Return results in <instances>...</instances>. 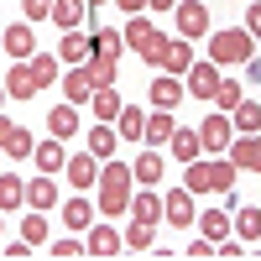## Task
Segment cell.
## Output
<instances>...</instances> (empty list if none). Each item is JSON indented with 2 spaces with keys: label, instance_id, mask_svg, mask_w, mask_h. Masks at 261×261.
<instances>
[{
  "label": "cell",
  "instance_id": "obj_14",
  "mask_svg": "<svg viewBox=\"0 0 261 261\" xmlns=\"http://www.w3.org/2000/svg\"><path fill=\"white\" fill-rule=\"evenodd\" d=\"M6 58H11V63H32V58H37L32 27H6Z\"/></svg>",
  "mask_w": 261,
  "mask_h": 261
},
{
  "label": "cell",
  "instance_id": "obj_30",
  "mask_svg": "<svg viewBox=\"0 0 261 261\" xmlns=\"http://www.w3.org/2000/svg\"><path fill=\"white\" fill-rule=\"evenodd\" d=\"M120 110H125V105H120V94H115V84H110V89H94V120L115 125V120H120Z\"/></svg>",
  "mask_w": 261,
  "mask_h": 261
},
{
  "label": "cell",
  "instance_id": "obj_33",
  "mask_svg": "<svg viewBox=\"0 0 261 261\" xmlns=\"http://www.w3.org/2000/svg\"><path fill=\"white\" fill-rule=\"evenodd\" d=\"M235 235H241V241H261V204H241V214H235Z\"/></svg>",
  "mask_w": 261,
  "mask_h": 261
},
{
  "label": "cell",
  "instance_id": "obj_22",
  "mask_svg": "<svg viewBox=\"0 0 261 261\" xmlns=\"http://www.w3.org/2000/svg\"><path fill=\"white\" fill-rule=\"evenodd\" d=\"M130 172H136V183H141V188H151V183H162L167 162H162V151H157V146H146L141 157H136V167H130Z\"/></svg>",
  "mask_w": 261,
  "mask_h": 261
},
{
  "label": "cell",
  "instance_id": "obj_36",
  "mask_svg": "<svg viewBox=\"0 0 261 261\" xmlns=\"http://www.w3.org/2000/svg\"><path fill=\"white\" fill-rule=\"evenodd\" d=\"M120 235H125V251H151V241H157V230H151V225H136V220H130Z\"/></svg>",
  "mask_w": 261,
  "mask_h": 261
},
{
  "label": "cell",
  "instance_id": "obj_43",
  "mask_svg": "<svg viewBox=\"0 0 261 261\" xmlns=\"http://www.w3.org/2000/svg\"><path fill=\"white\" fill-rule=\"evenodd\" d=\"M246 79H251V84H261V58H246Z\"/></svg>",
  "mask_w": 261,
  "mask_h": 261
},
{
  "label": "cell",
  "instance_id": "obj_20",
  "mask_svg": "<svg viewBox=\"0 0 261 261\" xmlns=\"http://www.w3.org/2000/svg\"><path fill=\"white\" fill-rule=\"evenodd\" d=\"M125 246V235L115 225H89V241H84V251H94V256H115Z\"/></svg>",
  "mask_w": 261,
  "mask_h": 261
},
{
  "label": "cell",
  "instance_id": "obj_19",
  "mask_svg": "<svg viewBox=\"0 0 261 261\" xmlns=\"http://www.w3.org/2000/svg\"><path fill=\"white\" fill-rule=\"evenodd\" d=\"M172 130H178L172 110H151V115H146V130H141V141H146V146H167Z\"/></svg>",
  "mask_w": 261,
  "mask_h": 261
},
{
  "label": "cell",
  "instance_id": "obj_16",
  "mask_svg": "<svg viewBox=\"0 0 261 261\" xmlns=\"http://www.w3.org/2000/svg\"><path fill=\"white\" fill-rule=\"evenodd\" d=\"M130 220H136V225H151V230H157V225H162V193L141 188L136 199H130Z\"/></svg>",
  "mask_w": 261,
  "mask_h": 261
},
{
  "label": "cell",
  "instance_id": "obj_39",
  "mask_svg": "<svg viewBox=\"0 0 261 261\" xmlns=\"http://www.w3.org/2000/svg\"><path fill=\"white\" fill-rule=\"evenodd\" d=\"M21 11H27V21H47L53 16V0H21Z\"/></svg>",
  "mask_w": 261,
  "mask_h": 261
},
{
  "label": "cell",
  "instance_id": "obj_5",
  "mask_svg": "<svg viewBox=\"0 0 261 261\" xmlns=\"http://www.w3.org/2000/svg\"><path fill=\"white\" fill-rule=\"evenodd\" d=\"M162 220H167L172 230L199 225V209H193V193H188V188H167V193H162Z\"/></svg>",
  "mask_w": 261,
  "mask_h": 261
},
{
  "label": "cell",
  "instance_id": "obj_18",
  "mask_svg": "<svg viewBox=\"0 0 261 261\" xmlns=\"http://www.w3.org/2000/svg\"><path fill=\"white\" fill-rule=\"evenodd\" d=\"M27 204L42 214V209H58V178H47V172H37V178L27 183Z\"/></svg>",
  "mask_w": 261,
  "mask_h": 261
},
{
  "label": "cell",
  "instance_id": "obj_35",
  "mask_svg": "<svg viewBox=\"0 0 261 261\" xmlns=\"http://www.w3.org/2000/svg\"><path fill=\"white\" fill-rule=\"evenodd\" d=\"M241 99H246V89H241V84L220 79V89H214V99H209V105H214V110H225V115H230V110H235V105H241Z\"/></svg>",
  "mask_w": 261,
  "mask_h": 261
},
{
  "label": "cell",
  "instance_id": "obj_46",
  "mask_svg": "<svg viewBox=\"0 0 261 261\" xmlns=\"http://www.w3.org/2000/svg\"><path fill=\"white\" fill-rule=\"evenodd\" d=\"M0 225H6V220H0Z\"/></svg>",
  "mask_w": 261,
  "mask_h": 261
},
{
  "label": "cell",
  "instance_id": "obj_7",
  "mask_svg": "<svg viewBox=\"0 0 261 261\" xmlns=\"http://www.w3.org/2000/svg\"><path fill=\"white\" fill-rule=\"evenodd\" d=\"M178 37L183 42H193V37H209V6L204 0H178Z\"/></svg>",
  "mask_w": 261,
  "mask_h": 261
},
{
  "label": "cell",
  "instance_id": "obj_23",
  "mask_svg": "<svg viewBox=\"0 0 261 261\" xmlns=\"http://www.w3.org/2000/svg\"><path fill=\"white\" fill-rule=\"evenodd\" d=\"M63 209V225H68L73 235H89V225H94V204L89 199H68V204H58Z\"/></svg>",
  "mask_w": 261,
  "mask_h": 261
},
{
  "label": "cell",
  "instance_id": "obj_40",
  "mask_svg": "<svg viewBox=\"0 0 261 261\" xmlns=\"http://www.w3.org/2000/svg\"><path fill=\"white\" fill-rule=\"evenodd\" d=\"M53 256H84V246L73 241V235H63V241H53Z\"/></svg>",
  "mask_w": 261,
  "mask_h": 261
},
{
  "label": "cell",
  "instance_id": "obj_4",
  "mask_svg": "<svg viewBox=\"0 0 261 261\" xmlns=\"http://www.w3.org/2000/svg\"><path fill=\"white\" fill-rule=\"evenodd\" d=\"M120 37H125V47L136 53V58H146V63H157V53H162V42H167V37H162L157 27H151L146 16H130L125 27H120Z\"/></svg>",
  "mask_w": 261,
  "mask_h": 261
},
{
  "label": "cell",
  "instance_id": "obj_9",
  "mask_svg": "<svg viewBox=\"0 0 261 261\" xmlns=\"http://www.w3.org/2000/svg\"><path fill=\"white\" fill-rule=\"evenodd\" d=\"M157 68H162V73H172V79H188V68H193V53H188V42L167 37V42H162V53H157Z\"/></svg>",
  "mask_w": 261,
  "mask_h": 261
},
{
  "label": "cell",
  "instance_id": "obj_13",
  "mask_svg": "<svg viewBox=\"0 0 261 261\" xmlns=\"http://www.w3.org/2000/svg\"><path fill=\"white\" fill-rule=\"evenodd\" d=\"M32 162H37V172H47V178H58V172L68 167V151H63V141H58V136H47V141H37Z\"/></svg>",
  "mask_w": 261,
  "mask_h": 261
},
{
  "label": "cell",
  "instance_id": "obj_28",
  "mask_svg": "<svg viewBox=\"0 0 261 261\" xmlns=\"http://www.w3.org/2000/svg\"><path fill=\"white\" fill-rule=\"evenodd\" d=\"M230 120H235V136H256V130H261V105L256 99H241L230 110Z\"/></svg>",
  "mask_w": 261,
  "mask_h": 261
},
{
  "label": "cell",
  "instance_id": "obj_38",
  "mask_svg": "<svg viewBox=\"0 0 261 261\" xmlns=\"http://www.w3.org/2000/svg\"><path fill=\"white\" fill-rule=\"evenodd\" d=\"M21 241L42 246V241H47V220H42V214H27V220H21Z\"/></svg>",
  "mask_w": 261,
  "mask_h": 261
},
{
  "label": "cell",
  "instance_id": "obj_10",
  "mask_svg": "<svg viewBox=\"0 0 261 261\" xmlns=\"http://www.w3.org/2000/svg\"><path fill=\"white\" fill-rule=\"evenodd\" d=\"M225 157L241 167V172H261V130H256V136H235Z\"/></svg>",
  "mask_w": 261,
  "mask_h": 261
},
{
  "label": "cell",
  "instance_id": "obj_41",
  "mask_svg": "<svg viewBox=\"0 0 261 261\" xmlns=\"http://www.w3.org/2000/svg\"><path fill=\"white\" fill-rule=\"evenodd\" d=\"M246 32H251V37H256V42H261V0H256V6H251V11H246Z\"/></svg>",
  "mask_w": 261,
  "mask_h": 261
},
{
  "label": "cell",
  "instance_id": "obj_21",
  "mask_svg": "<svg viewBox=\"0 0 261 261\" xmlns=\"http://www.w3.org/2000/svg\"><path fill=\"white\" fill-rule=\"evenodd\" d=\"M199 230H204V241L225 246V241H230V230H235V220H230L225 209H204V214H199Z\"/></svg>",
  "mask_w": 261,
  "mask_h": 261
},
{
  "label": "cell",
  "instance_id": "obj_44",
  "mask_svg": "<svg viewBox=\"0 0 261 261\" xmlns=\"http://www.w3.org/2000/svg\"><path fill=\"white\" fill-rule=\"evenodd\" d=\"M146 11H178V0H146Z\"/></svg>",
  "mask_w": 261,
  "mask_h": 261
},
{
  "label": "cell",
  "instance_id": "obj_1",
  "mask_svg": "<svg viewBox=\"0 0 261 261\" xmlns=\"http://www.w3.org/2000/svg\"><path fill=\"white\" fill-rule=\"evenodd\" d=\"M235 172H241V167H235L230 157H199V162L183 167V188L188 193H230Z\"/></svg>",
  "mask_w": 261,
  "mask_h": 261
},
{
  "label": "cell",
  "instance_id": "obj_25",
  "mask_svg": "<svg viewBox=\"0 0 261 261\" xmlns=\"http://www.w3.org/2000/svg\"><path fill=\"white\" fill-rule=\"evenodd\" d=\"M89 53H94V37L63 32V42H58V58H63V63H89Z\"/></svg>",
  "mask_w": 261,
  "mask_h": 261
},
{
  "label": "cell",
  "instance_id": "obj_6",
  "mask_svg": "<svg viewBox=\"0 0 261 261\" xmlns=\"http://www.w3.org/2000/svg\"><path fill=\"white\" fill-rule=\"evenodd\" d=\"M199 141H204V151H214V157H225L230 151V141H235V120L225 115V110H214L204 125H199Z\"/></svg>",
  "mask_w": 261,
  "mask_h": 261
},
{
  "label": "cell",
  "instance_id": "obj_2",
  "mask_svg": "<svg viewBox=\"0 0 261 261\" xmlns=\"http://www.w3.org/2000/svg\"><path fill=\"white\" fill-rule=\"evenodd\" d=\"M130 183H136V172L125 162H105L99 167V214L105 220H115V214H130Z\"/></svg>",
  "mask_w": 261,
  "mask_h": 261
},
{
  "label": "cell",
  "instance_id": "obj_24",
  "mask_svg": "<svg viewBox=\"0 0 261 261\" xmlns=\"http://www.w3.org/2000/svg\"><path fill=\"white\" fill-rule=\"evenodd\" d=\"M167 146H172V157H178L183 167H188V162H199V151H204L199 130H188V125H178V130H172V141H167Z\"/></svg>",
  "mask_w": 261,
  "mask_h": 261
},
{
  "label": "cell",
  "instance_id": "obj_42",
  "mask_svg": "<svg viewBox=\"0 0 261 261\" xmlns=\"http://www.w3.org/2000/svg\"><path fill=\"white\" fill-rule=\"evenodd\" d=\"M115 6H120L125 16H141V11H146V0H115Z\"/></svg>",
  "mask_w": 261,
  "mask_h": 261
},
{
  "label": "cell",
  "instance_id": "obj_12",
  "mask_svg": "<svg viewBox=\"0 0 261 261\" xmlns=\"http://www.w3.org/2000/svg\"><path fill=\"white\" fill-rule=\"evenodd\" d=\"M58 84H63V99H68V105H84V99H94V79H89V68H84V63H73V68L63 73Z\"/></svg>",
  "mask_w": 261,
  "mask_h": 261
},
{
  "label": "cell",
  "instance_id": "obj_34",
  "mask_svg": "<svg viewBox=\"0 0 261 261\" xmlns=\"http://www.w3.org/2000/svg\"><path fill=\"white\" fill-rule=\"evenodd\" d=\"M27 204V183L16 172H0V209H21Z\"/></svg>",
  "mask_w": 261,
  "mask_h": 261
},
{
  "label": "cell",
  "instance_id": "obj_29",
  "mask_svg": "<svg viewBox=\"0 0 261 261\" xmlns=\"http://www.w3.org/2000/svg\"><path fill=\"white\" fill-rule=\"evenodd\" d=\"M115 141H120V130H110L105 120H99V125H89V151H94L99 162H110V157H115Z\"/></svg>",
  "mask_w": 261,
  "mask_h": 261
},
{
  "label": "cell",
  "instance_id": "obj_8",
  "mask_svg": "<svg viewBox=\"0 0 261 261\" xmlns=\"http://www.w3.org/2000/svg\"><path fill=\"white\" fill-rule=\"evenodd\" d=\"M99 167H105V162L94 157L89 146H84L79 157H68V167H63V178H68L73 188H94V183H99Z\"/></svg>",
  "mask_w": 261,
  "mask_h": 261
},
{
  "label": "cell",
  "instance_id": "obj_31",
  "mask_svg": "<svg viewBox=\"0 0 261 261\" xmlns=\"http://www.w3.org/2000/svg\"><path fill=\"white\" fill-rule=\"evenodd\" d=\"M178 99H183V84L172 79V73H162L157 84H151V105H157V110H172Z\"/></svg>",
  "mask_w": 261,
  "mask_h": 261
},
{
  "label": "cell",
  "instance_id": "obj_3",
  "mask_svg": "<svg viewBox=\"0 0 261 261\" xmlns=\"http://www.w3.org/2000/svg\"><path fill=\"white\" fill-rule=\"evenodd\" d=\"M246 58H256V37L246 32V27H225V32H214V42H209V63H246Z\"/></svg>",
  "mask_w": 261,
  "mask_h": 261
},
{
  "label": "cell",
  "instance_id": "obj_11",
  "mask_svg": "<svg viewBox=\"0 0 261 261\" xmlns=\"http://www.w3.org/2000/svg\"><path fill=\"white\" fill-rule=\"evenodd\" d=\"M0 151H11V157H32L37 141H32V130H27V125H16V120L0 115Z\"/></svg>",
  "mask_w": 261,
  "mask_h": 261
},
{
  "label": "cell",
  "instance_id": "obj_17",
  "mask_svg": "<svg viewBox=\"0 0 261 261\" xmlns=\"http://www.w3.org/2000/svg\"><path fill=\"white\" fill-rule=\"evenodd\" d=\"M42 89L37 84V73H32V63H11V73H6V94L11 99H32Z\"/></svg>",
  "mask_w": 261,
  "mask_h": 261
},
{
  "label": "cell",
  "instance_id": "obj_32",
  "mask_svg": "<svg viewBox=\"0 0 261 261\" xmlns=\"http://www.w3.org/2000/svg\"><path fill=\"white\" fill-rule=\"evenodd\" d=\"M115 130H120V141H141V130H146V110L125 105V110H120V120H115Z\"/></svg>",
  "mask_w": 261,
  "mask_h": 261
},
{
  "label": "cell",
  "instance_id": "obj_27",
  "mask_svg": "<svg viewBox=\"0 0 261 261\" xmlns=\"http://www.w3.org/2000/svg\"><path fill=\"white\" fill-rule=\"evenodd\" d=\"M84 16H89V0H53V21L63 32H79Z\"/></svg>",
  "mask_w": 261,
  "mask_h": 261
},
{
  "label": "cell",
  "instance_id": "obj_37",
  "mask_svg": "<svg viewBox=\"0 0 261 261\" xmlns=\"http://www.w3.org/2000/svg\"><path fill=\"white\" fill-rule=\"evenodd\" d=\"M58 63H63V58H53V53H37V58H32V73H37V84H58V79H63V73H58Z\"/></svg>",
  "mask_w": 261,
  "mask_h": 261
},
{
  "label": "cell",
  "instance_id": "obj_45",
  "mask_svg": "<svg viewBox=\"0 0 261 261\" xmlns=\"http://www.w3.org/2000/svg\"><path fill=\"white\" fill-rule=\"evenodd\" d=\"M0 105H6V84H0Z\"/></svg>",
  "mask_w": 261,
  "mask_h": 261
},
{
  "label": "cell",
  "instance_id": "obj_15",
  "mask_svg": "<svg viewBox=\"0 0 261 261\" xmlns=\"http://www.w3.org/2000/svg\"><path fill=\"white\" fill-rule=\"evenodd\" d=\"M214 89H220V63H193L188 68V94L214 99Z\"/></svg>",
  "mask_w": 261,
  "mask_h": 261
},
{
  "label": "cell",
  "instance_id": "obj_26",
  "mask_svg": "<svg viewBox=\"0 0 261 261\" xmlns=\"http://www.w3.org/2000/svg\"><path fill=\"white\" fill-rule=\"evenodd\" d=\"M47 130H53L58 141H68V136H79V105H68V99H63L58 110L47 115Z\"/></svg>",
  "mask_w": 261,
  "mask_h": 261
}]
</instances>
